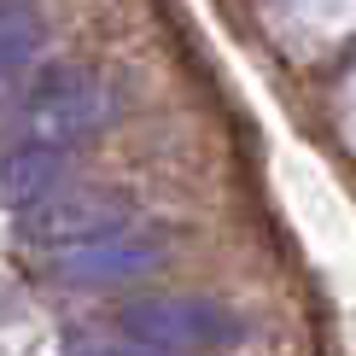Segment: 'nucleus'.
<instances>
[{
  "instance_id": "423d86ee",
  "label": "nucleus",
  "mask_w": 356,
  "mask_h": 356,
  "mask_svg": "<svg viewBox=\"0 0 356 356\" xmlns=\"http://www.w3.org/2000/svg\"><path fill=\"white\" fill-rule=\"evenodd\" d=\"M41 53V6L35 0H0V88H12Z\"/></svg>"
},
{
  "instance_id": "f03ea898",
  "label": "nucleus",
  "mask_w": 356,
  "mask_h": 356,
  "mask_svg": "<svg viewBox=\"0 0 356 356\" xmlns=\"http://www.w3.org/2000/svg\"><path fill=\"white\" fill-rule=\"evenodd\" d=\"M164 234L146 228V222H111L99 234H82V240L53 245L47 275L65 280V286H88V292H106V286H129V280L152 275L164 263Z\"/></svg>"
},
{
  "instance_id": "20e7f679",
  "label": "nucleus",
  "mask_w": 356,
  "mask_h": 356,
  "mask_svg": "<svg viewBox=\"0 0 356 356\" xmlns=\"http://www.w3.org/2000/svg\"><path fill=\"white\" fill-rule=\"evenodd\" d=\"M24 216V234L29 240H41V245H65V240H82V234H99V228H111V222H129L123 216V204L106 199V193H76V187H58L47 193L41 204H29Z\"/></svg>"
},
{
  "instance_id": "f257e3e1",
  "label": "nucleus",
  "mask_w": 356,
  "mask_h": 356,
  "mask_svg": "<svg viewBox=\"0 0 356 356\" xmlns=\"http://www.w3.org/2000/svg\"><path fill=\"white\" fill-rule=\"evenodd\" d=\"M24 129L29 140H53V146H76V140H94L99 129H111L117 117H123V94H117V82L94 76V70H47L35 88L24 94Z\"/></svg>"
},
{
  "instance_id": "7ed1b4c3",
  "label": "nucleus",
  "mask_w": 356,
  "mask_h": 356,
  "mask_svg": "<svg viewBox=\"0 0 356 356\" xmlns=\"http://www.w3.org/2000/svg\"><path fill=\"white\" fill-rule=\"evenodd\" d=\"M240 339V316L211 298H146L123 316V345L135 350H211Z\"/></svg>"
},
{
  "instance_id": "39448f33",
  "label": "nucleus",
  "mask_w": 356,
  "mask_h": 356,
  "mask_svg": "<svg viewBox=\"0 0 356 356\" xmlns=\"http://www.w3.org/2000/svg\"><path fill=\"white\" fill-rule=\"evenodd\" d=\"M65 181H70V146L24 140L12 152H0V204L6 211H29V204H41Z\"/></svg>"
}]
</instances>
